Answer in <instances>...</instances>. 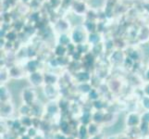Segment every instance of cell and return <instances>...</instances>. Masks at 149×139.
I'll return each instance as SVG.
<instances>
[{"instance_id": "cell-1", "label": "cell", "mask_w": 149, "mask_h": 139, "mask_svg": "<svg viewBox=\"0 0 149 139\" xmlns=\"http://www.w3.org/2000/svg\"><path fill=\"white\" fill-rule=\"evenodd\" d=\"M85 31L86 30L84 26L75 27L74 30L71 32V34H70L71 41H72V42L76 45L83 44L84 42V40L87 38L86 34H85Z\"/></svg>"}, {"instance_id": "cell-2", "label": "cell", "mask_w": 149, "mask_h": 139, "mask_svg": "<svg viewBox=\"0 0 149 139\" xmlns=\"http://www.w3.org/2000/svg\"><path fill=\"white\" fill-rule=\"evenodd\" d=\"M74 12L79 14V15H83L85 11H86V6L84 2L81 1H77L74 2V5L72 6Z\"/></svg>"}, {"instance_id": "cell-3", "label": "cell", "mask_w": 149, "mask_h": 139, "mask_svg": "<svg viewBox=\"0 0 149 139\" xmlns=\"http://www.w3.org/2000/svg\"><path fill=\"white\" fill-rule=\"evenodd\" d=\"M54 52H55V54L58 56V57H63L66 54V52H68V48H67L66 45L58 44L55 47Z\"/></svg>"}, {"instance_id": "cell-4", "label": "cell", "mask_w": 149, "mask_h": 139, "mask_svg": "<svg viewBox=\"0 0 149 139\" xmlns=\"http://www.w3.org/2000/svg\"><path fill=\"white\" fill-rule=\"evenodd\" d=\"M70 40H71V38H70V35H68L67 34H61L60 35H59V38H58V44H60V45H70Z\"/></svg>"}, {"instance_id": "cell-5", "label": "cell", "mask_w": 149, "mask_h": 139, "mask_svg": "<svg viewBox=\"0 0 149 139\" xmlns=\"http://www.w3.org/2000/svg\"><path fill=\"white\" fill-rule=\"evenodd\" d=\"M88 36L89 37H92L91 38H88V41H89V43H91L92 45H96V44H98V42L100 41V36H99V34H97V33H90L88 34Z\"/></svg>"}, {"instance_id": "cell-6", "label": "cell", "mask_w": 149, "mask_h": 139, "mask_svg": "<svg viewBox=\"0 0 149 139\" xmlns=\"http://www.w3.org/2000/svg\"><path fill=\"white\" fill-rule=\"evenodd\" d=\"M32 80H33V82L34 84H39L40 83V81H41V76L38 74V73H33V74H32Z\"/></svg>"}, {"instance_id": "cell-7", "label": "cell", "mask_w": 149, "mask_h": 139, "mask_svg": "<svg viewBox=\"0 0 149 139\" xmlns=\"http://www.w3.org/2000/svg\"><path fill=\"white\" fill-rule=\"evenodd\" d=\"M145 119H146V121H149V113L145 116Z\"/></svg>"}, {"instance_id": "cell-8", "label": "cell", "mask_w": 149, "mask_h": 139, "mask_svg": "<svg viewBox=\"0 0 149 139\" xmlns=\"http://www.w3.org/2000/svg\"><path fill=\"white\" fill-rule=\"evenodd\" d=\"M146 93H147V94L149 95V85H148V86L146 87Z\"/></svg>"}, {"instance_id": "cell-9", "label": "cell", "mask_w": 149, "mask_h": 139, "mask_svg": "<svg viewBox=\"0 0 149 139\" xmlns=\"http://www.w3.org/2000/svg\"><path fill=\"white\" fill-rule=\"evenodd\" d=\"M37 139H41V138H37Z\"/></svg>"}]
</instances>
